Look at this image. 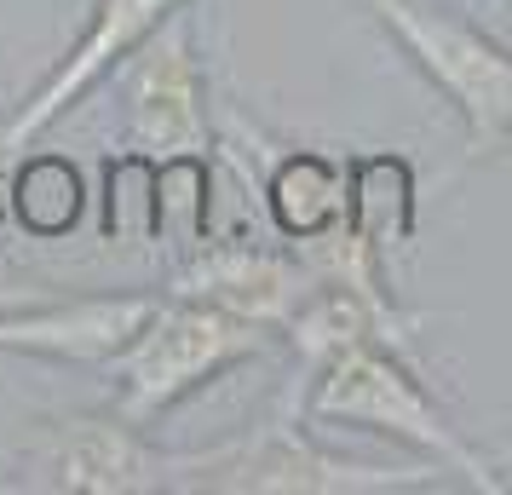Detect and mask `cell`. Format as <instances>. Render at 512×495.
<instances>
[{"mask_svg":"<svg viewBox=\"0 0 512 495\" xmlns=\"http://www.w3.org/2000/svg\"><path fill=\"white\" fill-rule=\"evenodd\" d=\"M346 231L392 260L420 231V173L403 150H363L346 156Z\"/></svg>","mask_w":512,"mask_h":495,"instance_id":"obj_11","label":"cell"},{"mask_svg":"<svg viewBox=\"0 0 512 495\" xmlns=\"http://www.w3.org/2000/svg\"><path fill=\"white\" fill-rule=\"evenodd\" d=\"M185 455L156 449L144 426L110 415H64L41 421L18 449V472L6 490L35 495H179Z\"/></svg>","mask_w":512,"mask_h":495,"instance_id":"obj_5","label":"cell"},{"mask_svg":"<svg viewBox=\"0 0 512 495\" xmlns=\"http://www.w3.org/2000/svg\"><path fill=\"white\" fill-rule=\"evenodd\" d=\"M87 213V179L64 150H35L12 167V225L35 242H64Z\"/></svg>","mask_w":512,"mask_h":495,"instance_id":"obj_12","label":"cell"},{"mask_svg":"<svg viewBox=\"0 0 512 495\" xmlns=\"http://www.w3.org/2000/svg\"><path fill=\"white\" fill-rule=\"evenodd\" d=\"M12 219V173H6V162H0V225Z\"/></svg>","mask_w":512,"mask_h":495,"instance_id":"obj_16","label":"cell"},{"mask_svg":"<svg viewBox=\"0 0 512 495\" xmlns=\"http://www.w3.org/2000/svg\"><path fill=\"white\" fill-rule=\"evenodd\" d=\"M104 236L110 242H156V156L121 150L104 167Z\"/></svg>","mask_w":512,"mask_h":495,"instance_id":"obj_14","label":"cell"},{"mask_svg":"<svg viewBox=\"0 0 512 495\" xmlns=\"http://www.w3.org/2000/svg\"><path fill=\"white\" fill-rule=\"evenodd\" d=\"M438 461H357L305 432V409L282 398L271 421L213 449H190L179 495H403L438 484Z\"/></svg>","mask_w":512,"mask_h":495,"instance_id":"obj_2","label":"cell"},{"mask_svg":"<svg viewBox=\"0 0 512 495\" xmlns=\"http://www.w3.org/2000/svg\"><path fill=\"white\" fill-rule=\"evenodd\" d=\"M162 294H47L35 306L0 311V352L64 357V363H110L144 329Z\"/></svg>","mask_w":512,"mask_h":495,"instance_id":"obj_9","label":"cell"},{"mask_svg":"<svg viewBox=\"0 0 512 495\" xmlns=\"http://www.w3.org/2000/svg\"><path fill=\"white\" fill-rule=\"evenodd\" d=\"M271 346H277L271 329H254V323L213 311L202 300L162 294L156 311L144 317V329L104 363L110 369V409L150 432L162 415H173L185 398L213 386L225 369L265 357Z\"/></svg>","mask_w":512,"mask_h":495,"instance_id":"obj_3","label":"cell"},{"mask_svg":"<svg viewBox=\"0 0 512 495\" xmlns=\"http://www.w3.org/2000/svg\"><path fill=\"white\" fill-rule=\"evenodd\" d=\"M443 104L461 116L472 156H512V52L489 29L426 0H363Z\"/></svg>","mask_w":512,"mask_h":495,"instance_id":"obj_4","label":"cell"},{"mask_svg":"<svg viewBox=\"0 0 512 495\" xmlns=\"http://www.w3.org/2000/svg\"><path fill=\"white\" fill-rule=\"evenodd\" d=\"M259 202L271 231L300 248L317 236L346 225V162L328 150H288V144H265V167H259Z\"/></svg>","mask_w":512,"mask_h":495,"instance_id":"obj_10","label":"cell"},{"mask_svg":"<svg viewBox=\"0 0 512 495\" xmlns=\"http://www.w3.org/2000/svg\"><path fill=\"white\" fill-rule=\"evenodd\" d=\"M317 288L311 265L294 254V248H265V242H202L179 254L173 277H167L162 294H179V300H202L213 311H231L254 329H271L282 340L288 317L305 306V294Z\"/></svg>","mask_w":512,"mask_h":495,"instance_id":"obj_7","label":"cell"},{"mask_svg":"<svg viewBox=\"0 0 512 495\" xmlns=\"http://www.w3.org/2000/svg\"><path fill=\"white\" fill-rule=\"evenodd\" d=\"M121 110V139L144 156H208L213 150V104H208V70L196 58V29L190 12H173L156 35L110 70Z\"/></svg>","mask_w":512,"mask_h":495,"instance_id":"obj_6","label":"cell"},{"mask_svg":"<svg viewBox=\"0 0 512 495\" xmlns=\"http://www.w3.org/2000/svg\"><path fill=\"white\" fill-rule=\"evenodd\" d=\"M35 300H47V288H41V283H24V277H0V311L35 306Z\"/></svg>","mask_w":512,"mask_h":495,"instance_id":"obj_15","label":"cell"},{"mask_svg":"<svg viewBox=\"0 0 512 495\" xmlns=\"http://www.w3.org/2000/svg\"><path fill=\"white\" fill-rule=\"evenodd\" d=\"M300 409H305V421L357 426V432H380L392 444L415 449L420 461H438L466 490H484V495L507 490V478L495 472V461L420 386V375L409 369V352H397L386 340H369V346H351V352L328 357L323 369L305 380Z\"/></svg>","mask_w":512,"mask_h":495,"instance_id":"obj_1","label":"cell"},{"mask_svg":"<svg viewBox=\"0 0 512 495\" xmlns=\"http://www.w3.org/2000/svg\"><path fill=\"white\" fill-rule=\"evenodd\" d=\"M173 12H185V0H93L87 29L75 35V47L52 64V75L24 98V104H18V110H12V121L0 127V156H18V150H29V144L41 139L52 121L70 110L75 98L93 93L98 81L116 70L121 58L144 41V35H156Z\"/></svg>","mask_w":512,"mask_h":495,"instance_id":"obj_8","label":"cell"},{"mask_svg":"<svg viewBox=\"0 0 512 495\" xmlns=\"http://www.w3.org/2000/svg\"><path fill=\"white\" fill-rule=\"evenodd\" d=\"M156 236L179 254L208 242V156L156 162Z\"/></svg>","mask_w":512,"mask_h":495,"instance_id":"obj_13","label":"cell"}]
</instances>
